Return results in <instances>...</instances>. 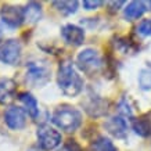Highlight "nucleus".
Listing matches in <instances>:
<instances>
[{"label": "nucleus", "mask_w": 151, "mask_h": 151, "mask_svg": "<svg viewBox=\"0 0 151 151\" xmlns=\"http://www.w3.org/2000/svg\"><path fill=\"white\" fill-rule=\"evenodd\" d=\"M57 83L64 94L69 97H75L81 94L83 90V79L73 67V64L68 60L63 61L58 67L57 72Z\"/></svg>", "instance_id": "1"}, {"label": "nucleus", "mask_w": 151, "mask_h": 151, "mask_svg": "<svg viewBox=\"0 0 151 151\" xmlns=\"http://www.w3.org/2000/svg\"><path fill=\"white\" fill-rule=\"evenodd\" d=\"M51 122L64 132H75L82 124V114L73 107L63 105L53 112Z\"/></svg>", "instance_id": "2"}, {"label": "nucleus", "mask_w": 151, "mask_h": 151, "mask_svg": "<svg viewBox=\"0 0 151 151\" xmlns=\"http://www.w3.org/2000/svg\"><path fill=\"white\" fill-rule=\"evenodd\" d=\"M76 65L81 71L93 75L99 72L103 67V60H101L100 53L94 49H83L76 57Z\"/></svg>", "instance_id": "3"}, {"label": "nucleus", "mask_w": 151, "mask_h": 151, "mask_svg": "<svg viewBox=\"0 0 151 151\" xmlns=\"http://www.w3.org/2000/svg\"><path fill=\"white\" fill-rule=\"evenodd\" d=\"M36 137L39 142V147L43 148L45 151L54 150L61 144V133L58 130H55L54 128H51L49 125H42L37 128Z\"/></svg>", "instance_id": "4"}, {"label": "nucleus", "mask_w": 151, "mask_h": 151, "mask_svg": "<svg viewBox=\"0 0 151 151\" xmlns=\"http://www.w3.org/2000/svg\"><path fill=\"white\" fill-rule=\"evenodd\" d=\"M21 60V43L17 39H9L0 45V61L7 65H17Z\"/></svg>", "instance_id": "5"}, {"label": "nucleus", "mask_w": 151, "mask_h": 151, "mask_svg": "<svg viewBox=\"0 0 151 151\" xmlns=\"http://www.w3.org/2000/svg\"><path fill=\"white\" fill-rule=\"evenodd\" d=\"M50 79V68L46 63H29L27 65V81L32 85H45Z\"/></svg>", "instance_id": "6"}, {"label": "nucleus", "mask_w": 151, "mask_h": 151, "mask_svg": "<svg viewBox=\"0 0 151 151\" xmlns=\"http://www.w3.org/2000/svg\"><path fill=\"white\" fill-rule=\"evenodd\" d=\"M0 19L1 22L6 24L10 28H18L25 22L24 17V9L18 6L4 4L0 9Z\"/></svg>", "instance_id": "7"}, {"label": "nucleus", "mask_w": 151, "mask_h": 151, "mask_svg": "<svg viewBox=\"0 0 151 151\" xmlns=\"http://www.w3.org/2000/svg\"><path fill=\"white\" fill-rule=\"evenodd\" d=\"M4 122L11 130H19L27 125L25 111L19 107H9L4 111Z\"/></svg>", "instance_id": "8"}, {"label": "nucleus", "mask_w": 151, "mask_h": 151, "mask_svg": "<svg viewBox=\"0 0 151 151\" xmlns=\"http://www.w3.org/2000/svg\"><path fill=\"white\" fill-rule=\"evenodd\" d=\"M61 36L71 46H81L85 42V31L78 25L67 24L61 28Z\"/></svg>", "instance_id": "9"}, {"label": "nucleus", "mask_w": 151, "mask_h": 151, "mask_svg": "<svg viewBox=\"0 0 151 151\" xmlns=\"http://www.w3.org/2000/svg\"><path fill=\"white\" fill-rule=\"evenodd\" d=\"M104 128L111 136H114L116 139H125L128 134V124L121 115L112 116L108 121H105Z\"/></svg>", "instance_id": "10"}, {"label": "nucleus", "mask_w": 151, "mask_h": 151, "mask_svg": "<svg viewBox=\"0 0 151 151\" xmlns=\"http://www.w3.org/2000/svg\"><path fill=\"white\" fill-rule=\"evenodd\" d=\"M17 85L11 78H0V104H10L15 99Z\"/></svg>", "instance_id": "11"}, {"label": "nucleus", "mask_w": 151, "mask_h": 151, "mask_svg": "<svg viewBox=\"0 0 151 151\" xmlns=\"http://www.w3.org/2000/svg\"><path fill=\"white\" fill-rule=\"evenodd\" d=\"M85 110L90 116H103L108 110V101L103 100L100 97H90L85 104Z\"/></svg>", "instance_id": "12"}, {"label": "nucleus", "mask_w": 151, "mask_h": 151, "mask_svg": "<svg viewBox=\"0 0 151 151\" xmlns=\"http://www.w3.org/2000/svg\"><path fill=\"white\" fill-rule=\"evenodd\" d=\"M146 10L147 7L144 1H130L124 10V17L129 21H133V19L140 18L146 13Z\"/></svg>", "instance_id": "13"}, {"label": "nucleus", "mask_w": 151, "mask_h": 151, "mask_svg": "<svg viewBox=\"0 0 151 151\" xmlns=\"http://www.w3.org/2000/svg\"><path fill=\"white\" fill-rule=\"evenodd\" d=\"M18 100L21 101L25 107L27 112L32 118H36L37 114H39V104H37V100L31 94V93H19L18 94Z\"/></svg>", "instance_id": "14"}, {"label": "nucleus", "mask_w": 151, "mask_h": 151, "mask_svg": "<svg viewBox=\"0 0 151 151\" xmlns=\"http://www.w3.org/2000/svg\"><path fill=\"white\" fill-rule=\"evenodd\" d=\"M24 17H25V22L36 24L42 17V6L36 1L28 3L24 9Z\"/></svg>", "instance_id": "15"}, {"label": "nucleus", "mask_w": 151, "mask_h": 151, "mask_svg": "<svg viewBox=\"0 0 151 151\" xmlns=\"http://www.w3.org/2000/svg\"><path fill=\"white\" fill-rule=\"evenodd\" d=\"M132 128L136 134L142 136V137H147L151 133V121L146 116L137 118L132 122Z\"/></svg>", "instance_id": "16"}, {"label": "nucleus", "mask_w": 151, "mask_h": 151, "mask_svg": "<svg viewBox=\"0 0 151 151\" xmlns=\"http://www.w3.org/2000/svg\"><path fill=\"white\" fill-rule=\"evenodd\" d=\"M53 6H54V9H57L60 13L65 14V15H71V14H75L76 13V10L79 7V3L76 0H73V1H53Z\"/></svg>", "instance_id": "17"}, {"label": "nucleus", "mask_w": 151, "mask_h": 151, "mask_svg": "<svg viewBox=\"0 0 151 151\" xmlns=\"http://www.w3.org/2000/svg\"><path fill=\"white\" fill-rule=\"evenodd\" d=\"M90 151H116V147L110 139L99 137L96 142L92 144V150Z\"/></svg>", "instance_id": "18"}, {"label": "nucleus", "mask_w": 151, "mask_h": 151, "mask_svg": "<svg viewBox=\"0 0 151 151\" xmlns=\"http://www.w3.org/2000/svg\"><path fill=\"white\" fill-rule=\"evenodd\" d=\"M139 86L142 90H150L151 89V68H143L139 72Z\"/></svg>", "instance_id": "19"}, {"label": "nucleus", "mask_w": 151, "mask_h": 151, "mask_svg": "<svg viewBox=\"0 0 151 151\" xmlns=\"http://www.w3.org/2000/svg\"><path fill=\"white\" fill-rule=\"evenodd\" d=\"M137 32L142 36H150L151 35V19H143L142 22L139 24Z\"/></svg>", "instance_id": "20"}, {"label": "nucleus", "mask_w": 151, "mask_h": 151, "mask_svg": "<svg viewBox=\"0 0 151 151\" xmlns=\"http://www.w3.org/2000/svg\"><path fill=\"white\" fill-rule=\"evenodd\" d=\"M100 6H103V1H101V0H85V1H83L85 10H96V9H99Z\"/></svg>", "instance_id": "21"}, {"label": "nucleus", "mask_w": 151, "mask_h": 151, "mask_svg": "<svg viewBox=\"0 0 151 151\" xmlns=\"http://www.w3.org/2000/svg\"><path fill=\"white\" fill-rule=\"evenodd\" d=\"M61 151H81V147L76 142L73 140H69L67 144H64V147L61 148Z\"/></svg>", "instance_id": "22"}, {"label": "nucleus", "mask_w": 151, "mask_h": 151, "mask_svg": "<svg viewBox=\"0 0 151 151\" xmlns=\"http://www.w3.org/2000/svg\"><path fill=\"white\" fill-rule=\"evenodd\" d=\"M119 111L122 112L124 115H128V116H132V110H130V107L129 104L126 103L125 100H122L119 103Z\"/></svg>", "instance_id": "23"}, {"label": "nucleus", "mask_w": 151, "mask_h": 151, "mask_svg": "<svg viewBox=\"0 0 151 151\" xmlns=\"http://www.w3.org/2000/svg\"><path fill=\"white\" fill-rule=\"evenodd\" d=\"M107 4L110 6V7H112V10H119L125 4V1L124 0H119V1H108Z\"/></svg>", "instance_id": "24"}, {"label": "nucleus", "mask_w": 151, "mask_h": 151, "mask_svg": "<svg viewBox=\"0 0 151 151\" xmlns=\"http://www.w3.org/2000/svg\"><path fill=\"white\" fill-rule=\"evenodd\" d=\"M28 151H45V150L40 148L39 146H33V147H31V148H28Z\"/></svg>", "instance_id": "25"}, {"label": "nucleus", "mask_w": 151, "mask_h": 151, "mask_svg": "<svg viewBox=\"0 0 151 151\" xmlns=\"http://www.w3.org/2000/svg\"><path fill=\"white\" fill-rule=\"evenodd\" d=\"M1 39H3V28L0 25V42H1Z\"/></svg>", "instance_id": "26"}]
</instances>
